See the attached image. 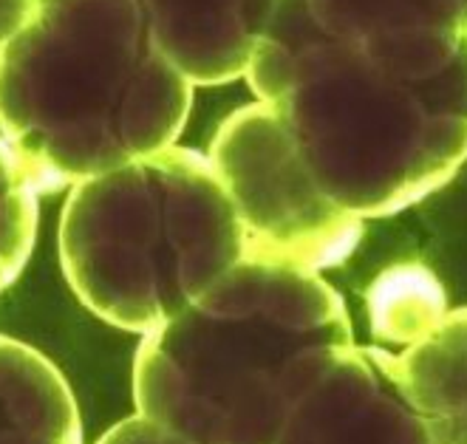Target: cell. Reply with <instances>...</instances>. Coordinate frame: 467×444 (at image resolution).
Returning a JSON list of instances; mask_svg holds the SVG:
<instances>
[{
	"label": "cell",
	"instance_id": "ba28073f",
	"mask_svg": "<svg viewBox=\"0 0 467 444\" xmlns=\"http://www.w3.org/2000/svg\"><path fill=\"white\" fill-rule=\"evenodd\" d=\"M0 444H82L66 377L48 356L0 335Z\"/></svg>",
	"mask_w": 467,
	"mask_h": 444
},
{
	"label": "cell",
	"instance_id": "8fae6325",
	"mask_svg": "<svg viewBox=\"0 0 467 444\" xmlns=\"http://www.w3.org/2000/svg\"><path fill=\"white\" fill-rule=\"evenodd\" d=\"M97 444H196V441H190L168 428L145 419V416L133 413L130 419L117 422L105 436H99Z\"/></svg>",
	"mask_w": 467,
	"mask_h": 444
},
{
	"label": "cell",
	"instance_id": "3957f363",
	"mask_svg": "<svg viewBox=\"0 0 467 444\" xmlns=\"http://www.w3.org/2000/svg\"><path fill=\"white\" fill-rule=\"evenodd\" d=\"M340 343L348 309L320 272L244 258L142 337L136 413L196 444H272L297 366Z\"/></svg>",
	"mask_w": 467,
	"mask_h": 444
},
{
	"label": "cell",
	"instance_id": "52a82bcc",
	"mask_svg": "<svg viewBox=\"0 0 467 444\" xmlns=\"http://www.w3.org/2000/svg\"><path fill=\"white\" fill-rule=\"evenodd\" d=\"M379 356L433 444H467V309H451L428 337L402 351L379 346Z\"/></svg>",
	"mask_w": 467,
	"mask_h": 444
},
{
	"label": "cell",
	"instance_id": "9c48e42d",
	"mask_svg": "<svg viewBox=\"0 0 467 444\" xmlns=\"http://www.w3.org/2000/svg\"><path fill=\"white\" fill-rule=\"evenodd\" d=\"M368 325L382 348H408L428 337L451 312L445 286L420 263H400L379 272L368 292Z\"/></svg>",
	"mask_w": 467,
	"mask_h": 444
},
{
	"label": "cell",
	"instance_id": "6da1fadb",
	"mask_svg": "<svg viewBox=\"0 0 467 444\" xmlns=\"http://www.w3.org/2000/svg\"><path fill=\"white\" fill-rule=\"evenodd\" d=\"M278 23V20H272ZM258 37L250 60L312 176L357 218L402 210L467 156V48L436 77H410L304 20Z\"/></svg>",
	"mask_w": 467,
	"mask_h": 444
},
{
	"label": "cell",
	"instance_id": "277c9868",
	"mask_svg": "<svg viewBox=\"0 0 467 444\" xmlns=\"http://www.w3.org/2000/svg\"><path fill=\"white\" fill-rule=\"evenodd\" d=\"M246 255L215 168L168 148L79 181L60 221V263L79 303L142 337Z\"/></svg>",
	"mask_w": 467,
	"mask_h": 444
},
{
	"label": "cell",
	"instance_id": "8992f818",
	"mask_svg": "<svg viewBox=\"0 0 467 444\" xmlns=\"http://www.w3.org/2000/svg\"><path fill=\"white\" fill-rule=\"evenodd\" d=\"M272 444H433L382 366L379 346L312 351L286 385Z\"/></svg>",
	"mask_w": 467,
	"mask_h": 444
},
{
	"label": "cell",
	"instance_id": "7a4b0ae2",
	"mask_svg": "<svg viewBox=\"0 0 467 444\" xmlns=\"http://www.w3.org/2000/svg\"><path fill=\"white\" fill-rule=\"evenodd\" d=\"M184 108L142 0H32L0 54V122L37 190L164 150Z\"/></svg>",
	"mask_w": 467,
	"mask_h": 444
},
{
	"label": "cell",
	"instance_id": "30bf717a",
	"mask_svg": "<svg viewBox=\"0 0 467 444\" xmlns=\"http://www.w3.org/2000/svg\"><path fill=\"white\" fill-rule=\"evenodd\" d=\"M35 181L12 148L0 145V292H6L26 266L37 235Z\"/></svg>",
	"mask_w": 467,
	"mask_h": 444
},
{
	"label": "cell",
	"instance_id": "5b68a950",
	"mask_svg": "<svg viewBox=\"0 0 467 444\" xmlns=\"http://www.w3.org/2000/svg\"><path fill=\"white\" fill-rule=\"evenodd\" d=\"M213 168L244 224L246 258L323 272L360 243L363 221L326 196L278 110L238 119L215 145Z\"/></svg>",
	"mask_w": 467,
	"mask_h": 444
}]
</instances>
